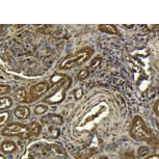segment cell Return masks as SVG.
<instances>
[{
	"instance_id": "1",
	"label": "cell",
	"mask_w": 159,
	"mask_h": 159,
	"mask_svg": "<svg viewBox=\"0 0 159 159\" xmlns=\"http://www.w3.org/2000/svg\"><path fill=\"white\" fill-rule=\"evenodd\" d=\"M109 105L106 102H100L96 106H94L86 115L83 116L79 124L77 125L76 129L78 131H84V130H91L98 124L99 122L102 121L104 118H106L109 113Z\"/></svg>"
},
{
	"instance_id": "2",
	"label": "cell",
	"mask_w": 159,
	"mask_h": 159,
	"mask_svg": "<svg viewBox=\"0 0 159 159\" xmlns=\"http://www.w3.org/2000/svg\"><path fill=\"white\" fill-rule=\"evenodd\" d=\"M130 135L132 139L139 142H150L152 139V133L147 127L143 120L140 116H136L133 119L130 128Z\"/></svg>"
},
{
	"instance_id": "3",
	"label": "cell",
	"mask_w": 159,
	"mask_h": 159,
	"mask_svg": "<svg viewBox=\"0 0 159 159\" xmlns=\"http://www.w3.org/2000/svg\"><path fill=\"white\" fill-rule=\"evenodd\" d=\"M92 53H93V50L91 48H84V49H82L81 51L77 52L76 54H74L72 56H68V57L61 64V69H65L66 70V69H70L72 67H75V66L81 65L92 55Z\"/></svg>"
},
{
	"instance_id": "4",
	"label": "cell",
	"mask_w": 159,
	"mask_h": 159,
	"mask_svg": "<svg viewBox=\"0 0 159 159\" xmlns=\"http://www.w3.org/2000/svg\"><path fill=\"white\" fill-rule=\"evenodd\" d=\"M2 134L4 136H19L22 139H29L31 135L28 126L20 124V123H11L7 125L2 130Z\"/></svg>"
},
{
	"instance_id": "5",
	"label": "cell",
	"mask_w": 159,
	"mask_h": 159,
	"mask_svg": "<svg viewBox=\"0 0 159 159\" xmlns=\"http://www.w3.org/2000/svg\"><path fill=\"white\" fill-rule=\"evenodd\" d=\"M48 89H49V84L47 82H40L38 84H34L32 88L30 89L29 91V94H28V99L27 101L28 102H34L39 97H41L42 95H44Z\"/></svg>"
},
{
	"instance_id": "6",
	"label": "cell",
	"mask_w": 159,
	"mask_h": 159,
	"mask_svg": "<svg viewBox=\"0 0 159 159\" xmlns=\"http://www.w3.org/2000/svg\"><path fill=\"white\" fill-rule=\"evenodd\" d=\"M65 99V89H61L59 91H57L55 93L54 95H52L51 97L45 99V102L47 103H50V104H54V103H58V102L62 101Z\"/></svg>"
},
{
	"instance_id": "7",
	"label": "cell",
	"mask_w": 159,
	"mask_h": 159,
	"mask_svg": "<svg viewBox=\"0 0 159 159\" xmlns=\"http://www.w3.org/2000/svg\"><path fill=\"white\" fill-rule=\"evenodd\" d=\"M14 113L18 119L25 120L28 118L29 115H30V110H29L28 107H26V106H18L17 108L15 109Z\"/></svg>"
},
{
	"instance_id": "8",
	"label": "cell",
	"mask_w": 159,
	"mask_h": 159,
	"mask_svg": "<svg viewBox=\"0 0 159 159\" xmlns=\"http://www.w3.org/2000/svg\"><path fill=\"white\" fill-rule=\"evenodd\" d=\"M0 149H1V151L5 153V154H11V153H13L15 150H16V143L11 142V140H7V142L1 143Z\"/></svg>"
},
{
	"instance_id": "9",
	"label": "cell",
	"mask_w": 159,
	"mask_h": 159,
	"mask_svg": "<svg viewBox=\"0 0 159 159\" xmlns=\"http://www.w3.org/2000/svg\"><path fill=\"white\" fill-rule=\"evenodd\" d=\"M97 151L96 149L94 148H86V149H83L81 151L78 152V158L80 159H88L89 157H91L92 155H94V153Z\"/></svg>"
},
{
	"instance_id": "10",
	"label": "cell",
	"mask_w": 159,
	"mask_h": 159,
	"mask_svg": "<svg viewBox=\"0 0 159 159\" xmlns=\"http://www.w3.org/2000/svg\"><path fill=\"white\" fill-rule=\"evenodd\" d=\"M15 96H16V99L19 102H26L27 101V93H26V89L24 88H20L18 89L16 93H15Z\"/></svg>"
},
{
	"instance_id": "11",
	"label": "cell",
	"mask_w": 159,
	"mask_h": 159,
	"mask_svg": "<svg viewBox=\"0 0 159 159\" xmlns=\"http://www.w3.org/2000/svg\"><path fill=\"white\" fill-rule=\"evenodd\" d=\"M28 129H29V132L32 134V135H39L41 133V130H42V127L41 125L39 124L38 122H31L30 124H28Z\"/></svg>"
},
{
	"instance_id": "12",
	"label": "cell",
	"mask_w": 159,
	"mask_h": 159,
	"mask_svg": "<svg viewBox=\"0 0 159 159\" xmlns=\"http://www.w3.org/2000/svg\"><path fill=\"white\" fill-rule=\"evenodd\" d=\"M11 104H13V101H11V98H8V97L0 98V110L10 108L11 106Z\"/></svg>"
},
{
	"instance_id": "13",
	"label": "cell",
	"mask_w": 159,
	"mask_h": 159,
	"mask_svg": "<svg viewBox=\"0 0 159 159\" xmlns=\"http://www.w3.org/2000/svg\"><path fill=\"white\" fill-rule=\"evenodd\" d=\"M8 118H10V112L5 111V112L0 113V127H1V126H3L5 123L7 122Z\"/></svg>"
},
{
	"instance_id": "14",
	"label": "cell",
	"mask_w": 159,
	"mask_h": 159,
	"mask_svg": "<svg viewBox=\"0 0 159 159\" xmlns=\"http://www.w3.org/2000/svg\"><path fill=\"white\" fill-rule=\"evenodd\" d=\"M48 110V107L46 105H39L34 108V112L37 113V115H43Z\"/></svg>"
},
{
	"instance_id": "15",
	"label": "cell",
	"mask_w": 159,
	"mask_h": 159,
	"mask_svg": "<svg viewBox=\"0 0 159 159\" xmlns=\"http://www.w3.org/2000/svg\"><path fill=\"white\" fill-rule=\"evenodd\" d=\"M100 28H104V29H106V32H110V34H118V31H116V28L115 27V26H112V25H101L100 26Z\"/></svg>"
},
{
	"instance_id": "16",
	"label": "cell",
	"mask_w": 159,
	"mask_h": 159,
	"mask_svg": "<svg viewBox=\"0 0 159 159\" xmlns=\"http://www.w3.org/2000/svg\"><path fill=\"white\" fill-rule=\"evenodd\" d=\"M88 77H89V72L86 71V70L80 71L79 74H78V79H79V80H84Z\"/></svg>"
},
{
	"instance_id": "17",
	"label": "cell",
	"mask_w": 159,
	"mask_h": 159,
	"mask_svg": "<svg viewBox=\"0 0 159 159\" xmlns=\"http://www.w3.org/2000/svg\"><path fill=\"white\" fill-rule=\"evenodd\" d=\"M62 79H64V77H62L61 75H54V76L51 78V82H52V83H57Z\"/></svg>"
},
{
	"instance_id": "18",
	"label": "cell",
	"mask_w": 159,
	"mask_h": 159,
	"mask_svg": "<svg viewBox=\"0 0 159 159\" xmlns=\"http://www.w3.org/2000/svg\"><path fill=\"white\" fill-rule=\"evenodd\" d=\"M8 91H10V86L3 85V84H0V95L5 94V93H7Z\"/></svg>"
},
{
	"instance_id": "19",
	"label": "cell",
	"mask_w": 159,
	"mask_h": 159,
	"mask_svg": "<svg viewBox=\"0 0 159 159\" xmlns=\"http://www.w3.org/2000/svg\"><path fill=\"white\" fill-rule=\"evenodd\" d=\"M82 94H83V92H82V89H78L75 91V98L76 99H80L82 97Z\"/></svg>"
},
{
	"instance_id": "20",
	"label": "cell",
	"mask_w": 159,
	"mask_h": 159,
	"mask_svg": "<svg viewBox=\"0 0 159 159\" xmlns=\"http://www.w3.org/2000/svg\"><path fill=\"white\" fill-rule=\"evenodd\" d=\"M154 110H155V113L159 116V100L156 101V103L154 104Z\"/></svg>"
},
{
	"instance_id": "21",
	"label": "cell",
	"mask_w": 159,
	"mask_h": 159,
	"mask_svg": "<svg viewBox=\"0 0 159 159\" xmlns=\"http://www.w3.org/2000/svg\"><path fill=\"white\" fill-rule=\"evenodd\" d=\"M100 62H101V58H100V57H98V58H96L95 61L92 62V65H91V66H92L93 68H95L96 66H98L99 64H100Z\"/></svg>"
},
{
	"instance_id": "22",
	"label": "cell",
	"mask_w": 159,
	"mask_h": 159,
	"mask_svg": "<svg viewBox=\"0 0 159 159\" xmlns=\"http://www.w3.org/2000/svg\"><path fill=\"white\" fill-rule=\"evenodd\" d=\"M147 159H159V155H153V156H151V157H149Z\"/></svg>"
},
{
	"instance_id": "23",
	"label": "cell",
	"mask_w": 159,
	"mask_h": 159,
	"mask_svg": "<svg viewBox=\"0 0 159 159\" xmlns=\"http://www.w3.org/2000/svg\"><path fill=\"white\" fill-rule=\"evenodd\" d=\"M99 159H108L106 157V156H104V157H101V158H99Z\"/></svg>"
},
{
	"instance_id": "24",
	"label": "cell",
	"mask_w": 159,
	"mask_h": 159,
	"mask_svg": "<svg viewBox=\"0 0 159 159\" xmlns=\"http://www.w3.org/2000/svg\"><path fill=\"white\" fill-rule=\"evenodd\" d=\"M0 159H5L4 157H3V156H2V155H0Z\"/></svg>"
}]
</instances>
